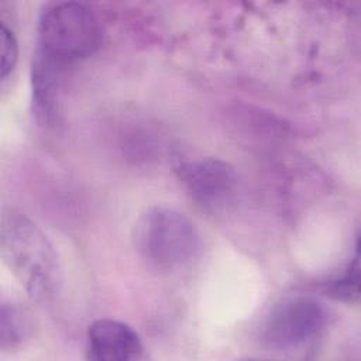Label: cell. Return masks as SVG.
I'll return each instance as SVG.
<instances>
[{"mask_svg":"<svg viewBox=\"0 0 361 361\" xmlns=\"http://www.w3.org/2000/svg\"><path fill=\"white\" fill-rule=\"evenodd\" d=\"M28 313L18 305L3 302L0 312V348L3 351L20 345L30 334Z\"/></svg>","mask_w":361,"mask_h":361,"instance_id":"obj_7","label":"cell"},{"mask_svg":"<svg viewBox=\"0 0 361 361\" xmlns=\"http://www.w3.org/2000/svg\"><path fill=\"white\" fill-rule=\"evenodd\" d=\"M137 251L148 264L176 269L193 261L202 248L196 226L180 212L164 206L147 209L134 224Z\"/></svg>","mask_w":361,"mask_h":361,"instance_id":"obj_2","label":"cell"},{"mask_svg":"<svg viewBox=\"0 0 361 361\" xmlns=\"http://www.w3.org/2000/svg\"><path fill=\"white\" fill-rule=\"evenodd\" d=\"M0 55H1V78L4 79L16 66L17 62V55H18V48H17V41L13 35V32L1 24L0 27Z\"/></svg>","mask_w":361,"mask_h":361,"instance_id":"obj_9","label":"cell"},{"mask_svg":"<svg viewBox=\"0 0 361 361\" xmlns=\"http://www.w3.org/2000/svg\"><path fill=\"white\" fill-rule=\"evenodd\" d=\"M329 312L312 298H295L276 305L264 324V338L278 348L303 345L326 329Z\"/></svg>","mask_w":361,"mask_h":361,"instance_id":"obj_4","label":"cell"},{"mask_svg":"<svg viewBox=\"0 0 361 361\" xmlns=\"http://www.w3.org/2000/svg\"><path fill=\"white\" fill-rule=\"evenodd\" d=\"M38 41L41 58L54 65L63 63L96 52L102 44V27L86 4L55 3L41 13Z\"/></svg>","mask_w":361,"mask_h":361,"instance_id":"obj_3","label":"cell"},{"mask_svg":"<svg viewBox=\"0 0 361 361\" xmlns=\"http://www.w3.org/2000/svg\"><path fill=\"white\" fill-rule=\"evenodd\" d=\"M142 351L140 336L128 324L113 320H94L87 329V357L94 361H128Z\"/></svg>","mask_w":361,"mask_h":361,"instance_id":"obj_6","label":"cell"},{"mask_svg":"<svg viewBox=\"0 0 361 361\" xmlns=\"http://www.w3.org/2000/svg\"><path fill=\"white\" fill-rule=\"evenodd\" d=\"M176 169L189 193L203 206L226 203L237 185L234 169L217 158L186 161Z\"/></svg>","mask_w":361,"mask_h":361,"instance_id":"obj_5","label":"cell"},{"mask_svg":"<svg viewBox=\"0 0 361 361\" xmlns=\"http://www.w3.org/2000/svg\"><path fill=\"white\" fill-rule=\"evenodd\" d=\"M1 254L27 293L37 302H49L62 282L58 254L42 230L23 214L3 219Z\"/></svg>","mask_w":361,"mask_h":361,"instance_id":"obj_1","label":"cell"},{"mask_svg":"<svg viewBox=\"0 0 361 361\" xmlns=\"http://www.w3.org/2000/svg\"><path fill=\"white\" fill-rule=\"evenodd\" d=\"M329 295L336 299L353 302L358 299L360 295V250H358V240L355 241V251L354 257L345 269V272L334 279L330 281L326 286Z\"/></svg>","mask_w":361,"mask_h":361,"instance_id":"obj_8","label":"cell"}]
</instances>
